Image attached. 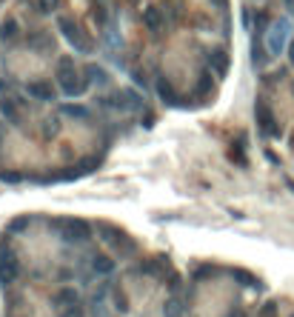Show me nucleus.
<instances>
[{
    "label": "nucleus",
    "mask_w": 294,
    "mask_h": 317,
    "mask_svg": "<svg viewBox=\"0 0 294 317\" xmlns=\"http://www.w3.org/2000/svg\"><path fill=\"white\" fill-rule=\"evenodd\" d=\"M94 166H97V160H94V157H89V160H83V163H80V169H83V172H91Z\"/></svg>",
    "instance_id": "obj_25"
},
{
    "label": "nucleus",
    "mask_w": 294,
    "mask_h": 317,
    "mask_svg": "<svg viewBox=\"0 0 294 317\" xmlns=\"http://www.w3.org/2000/svg\"><path fill=\"white\" fill-rule=\"evenodd\" d=\"M143 23L152 29V32H157V29L163 26V15L157 6H149V9H143Z\"/></svg>",
    "instance_id": "obj_10"
},
{
    "label": "nucleus",
    "mask_w": 294,
    "mask_h": 317,
    "mask_svg": "<svg viewBox=\"0 0 294 317\" xmlns=\"http://www.w3.org/2000/svg\"><path fill=\"white\" fill-rule=\"evenodd\" d=\"M288 60H291V66H294V40L288 43Z\"/></svg>",
    "instance_id": "obj_26"
},
{
    "label": "nucleus",
    "mask_w": 294,
    "mask_h": 317,
    "mask_svg": "<svg viewBox=\"0 0 294 317\" xmlns=\"http://www.w3.org/2000/svg\"><path fill=\"white\" fill-rule=\"evenodd\" d=\"M288 29H291L288 20H277L274 26H271V32H268V52L271 54H280L285 49V43H288Z\"/></svg>",
    "instance_id": "obj_4"
},
{
    "label": "nucleus",
    "mask_w": 294,
    "mask_h": 317,
    "mask_svg": "<svg viewBox=\"0 0 294 317\" xmlns=\"http://www.w3.org/2000/svg\"><path fill=\"white\" fill-rule=\"evenodd\" d=\"M71 303H77V291L74 289H60L54 294V306L57 308H66V306H71Z\"/></svg>",
    "instance_id": "obj_11"
},
{
    "label": "nucleus",
    "mask_w": 294,
    "mask_h": 317,
    "mask_svg": "<svg viewBox=\"0 0 294 317\" xmlns=\"http://www.w3.org/2000/svg\"><path fill=\"white\" fill-rule=\"evenodd\" d=\"M291 92H294V83H291Z\"/></svg>",
    "instance_id": "obj_28"
},
{
    "label": "nucleus",
    "mask_w": 294,
    "mask_h": 317,
    "mask_svg": "<svg viewBox=\"0 0 294 317\" xmlns=\"http://www.w3.org/2000/svg\"><path fill=\"white\" fill-rule=\"evenodd\" d=\"M60 317H83L80 300H77V303H71V306H66V308H60Z\"/></svg>",
    "instance_id": "obj_20"
},
{
    "label": "nucleus",
    "mask_w": 294,
    "mask_h": 317,
    "mask_svg": "<svg viewBox=\"0 0 294 317\" xmlns=\"http://www.w3.org/2000/svg\"><path fill=\"white\" fill-rule=\"evenodd\" d=\"M57 80H60L63 92H66V95H71V97H74V95H83V92H86V86H89L86 80L77 77L74 63H71L69 57H63V60L57 63Z\"/></svg>",
    "instance_id": "obj_1"
},
{
    "label": "nucleus",
    "mask_w": 294,
    "mask_h": 317,
    "mask_svg": "<svg viewBox=\"0 0 294 317\" xmlns=\"http://www.w3.org/2000/svg\"><path fill=\"white\" fill-rule=\"evenodd\" d=\"M97 231L103 234V240H106V243L117 246V252H120V255H134V240L126 237V231L115 229V226H109V223H97Z\"/></svg>",
    "instance_id": "obj_2"
},
{
    "label": "nucleus",
    "mask_w": 294,
    "mask_h": 317,
    "mask_svg": "<svg viewBox=\"0 0 294 317\" xmlns=\"http://www.w3.org/2000/svg\"><path fill=\"white\" fill-rule=\"evenodd\" d=\"M57 26L63 29V35L69 37V43H74V49H80V52H89V49H91V43L83 37V32H80L77 23H71L69 18H60V20H57Z\"/></svg>",
    "instance_id": "obj_5"
},
{
    "label": "nucleus",
    "mask_w": 294,
    "mask_h": 317,
    "mask_svg": "<svg viewBox=\"0 0 294 317\" xmlns=\"http://www.w3.org/2000/svg\"><path fill=\"white\" fill-rule=\"evenodd\" d=\"M157 92H160V97H163V100H169V103H174V100H177L174 89H171V83H169L166 77H163V80H157Z\"/></svg>",
    "instance_id": "obj_14"
},
{
    "label": "nucleus",
    "mask_w": 294,
    "mask_h": 317,
    "mask_svg": "<svg viewBox=\"0 0 294 317\" xmlns=\"http://www.w3.org/2000/svg\"><path fill=\"white\" fill-rule=\"evenodd\" d=\"M26 92L32 97H37V100H54V89H52V83H46V80H32L26 86Z\"/></svg>",
    "instance_id": "obj_8"
},
{
    "label": "nucleus",
    "mask_w": 294,
    "mask_h": 317,
    "mask_svg": "<svg viewBox=\"0 0 294 317\" xmlns=\"http://www.w3.org/2000/svg\"><path fill=\"white\" fill-rule=\"evenodd\" d=\"M209 89H212V74L203 71V74H200V83H197V95H209Z\"/></svg>",
    "instance_id": "obj_21"
},
{
    "label": "nucleus",
    "mask_w": 294,
    "mask_h": 317,
    "mask_svg": "<svg viewBox=\"0 0 294 317\" xmlns=\"http://www.w3.org/2000/svg\"><path fill=\"white\" fill-rule=\"evenodd\" d=\"M91 266H94V272H100V274H109L112 269H115V260H109V257L97 255L94 260H91Z\"/></svg>",
    "instance_id": "obj_15"
},
{
    "label": "nucleus",
    "mask_w": 294,
    "mask_h": 317,
    "mask_svg": "<svg viewBox=\"0 0 294 317\" xmlns=\"http://www.w3.org/2000/svg\"><path fill=\"white\" fill-rule=\"evenodd\" d=\"M163 314H166V317H180V314H183V300L171 297L169 303H166V308H163Z\"/></svg>",
    "instance_id": "obj_16"
},
{
    "label": "nucleus",
    "mask_w": 294,
    "mask_h": 317,
    "mask_svg": "<svg viewBox=\"0 0 294 317\" xmlns=\"http://www.w3.org/2000/svg\"><path fill=\"white\" fill-rule=\"evenodd\" d=\"M26 226H29V214H26V217H18V220H12L9 229H12V231H23Z\"/></svg>",
    "instance_id": "obj_22"
},
{
    "label": "nucleus",
    "mask_w": 294,
    "mask_h": 317,
    "mask_svg": "<svg viewBox=\"0 0 294 317\" xmlns=\"http://www.w3.org/2000/svg\"><path fill=\"white\" fill-rule=\"evenodd\" d=\"M63 112L69 117H77V120H86V117H89V109H86V106H77V103H66Z\"/></svg>",
    "instance_id": "obj_13"
},
{
    "label": "nucleus",
    "mask_w": 294,
    "mask_h": 317,
    "mask_svg": "<svg viewBox=\"0 0 294 317\" xmlns=\"http://www.w3.org/2000/svg\"><path fill=\"white\" fill-rule=\"evenodd\" d=\"M0 37H3V40H15V37H18V23H15V20H6V23L0 26Z\"/></svg>",
    "instance_id": "obj_17"
},
{
    "label": "nucleus",
    "mask_w": 294,
    "mask_h": 317,
    "mask_svg": "<svg viewBox=\"0 0 294 317\" xmlns=\"http://www.w3.org/2000/svg\"><path fill=\"white\" fill-rule=\"evenodd\" d=\"M57 3H60V0H37L40 12H52V9H57Z\"/></svg>",
    "instance_id": "obj_23"
},
{
    "label": "nucleus",
    "mask_w": 294,
    "mask_h": 317,
    "mask_svg": "<svg viewBox=\"0 0 294 317\" xmlns=\"http://www.w3.org/2000/svg\"><path fill=\"white\" fill-rule=\"evenodd\" d=\"M209 60H212V69H214V74H217V77H223V74H226V69H229V54H226L223 49H214Z\"/></svg>",
    "instance_id": "obj_9"
},
{
    "label": "nucleus",
    "mask_w": 294,
    "mask_h": 317,
    "mask_svg": "<svg viewBox=\"0 0 294 317\" xmlns=\"http://www.w3.org/2000/svg\"><path fill=\"white\" fill-rule=\"evenodd\" d=\"M254 112H257V123H260V129H263L266 134H271V137H277V134H280V129L274 126V115H271V109H268L266 100H260Z\"/></svg>",
    "instance_id": "obj_7"
},
{
    "label": "nucleus",
    "mask_w": 294,
    "mask_h": 317,
    "mask_svg": "<svg viewBox=\"0 0 294 317\" xmlns=\"http://www.w3.org/2000/svg\"><path fill=\"white\" fill-rule=\"evenodd\" d=\"M277 314V306L274 303H266V306H263V311H260V317H274Z\"/></svg>",
    "instance_id": "obj_24"
},
{
    "label": "nucleus",
    "mask_w": 294,
    "mask_h": 317,
    "mask_svg": "<svg viewBox=\"0 0 294 317\" xmlns=\"http://www.w3.org/2000/svg\"><path fill=\"white\" fill-rule=\"evenodd\" d=\"M57 229H60L63 240H69V243H83V240H89V223L83 220H60L57 223Z\"/></svg>",
    "instance_id": "obj_3"
},
{
    "label": "nucleus",
    "mask_w": 294,
    "mask_h": 317,
    "mask_svg": "<svg viewBox=\"0 0 294 317\" xmlns=\"http://www.w3.org/2000/svg\"><path fill=\"white\" fill-rule=\"evenodd\" d=\"M214 6H217V9H226V0H212Z\"/></svg>",
    "instance_id": "obj_27"
},
{
    "label": "nucleus",
    "mask_w": 294,
    "mask_h": 317,
    "mask_svg": "<svg viewBox=\"0 0 294 317\" xmlns=\"http://www.w3.org/2000/svg\"><path fill=\"white\" fill-rule=\"evenodd\" d=\"M86 74H89V80H97V83H106V71L100 69V66H86Z\"/></svg>",
    "instance_id": "obj_19"
},
{
    "label": "nucleus",
    "mask_w": 294,
    "mask_h": 317,
    "mask_svg": "<svg viewBox=\"0 0 294 317\" xmlns=\"http://www.w3.org/2000/svg\"><path fill=\"white\" fill-rule=\"evenodd\" d=\"M18 274H20L18 257L12 255V252H6V249H3V255H0V283H3V286H9V283L18 280Z\"/></svg>",
    "instance_id": "obj_6"
},
{
    "label": "nucleus",
    "mask_w": 294,
    "mask_h": 317,
    "mask_svg": "<svg viewBox=\"0 0 294 317\" xmlns=\"http://www.w3.org/2000/svg\"><path fill=\"white\" fill-rule=\"evenodd\" d=\"M0 112H3V117H9V123H20V112H18V106H15L12 97H6L0 103Z\"/></svg>",
    "instance_id": "obj_12"
},
{
    "label": "nucleus",
    "mask_w": 294,
    "mask_h": 317,
    "mask_svg": "<svg viewBox=\"0 0 294 317\" xmlns=\"http://www.w3.org/2000/svg\"><path fill=\"white\" fill-rule=\"evenodd\" d=\"M232 274L243 283V286H257V277H254V274H249V272H243V269H234Z\"/></svg>",
    "instance_id": "obj_18"
}]
</instances>
